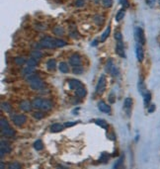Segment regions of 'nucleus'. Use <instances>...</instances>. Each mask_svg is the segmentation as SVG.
<instances>
[{
    "label": "nucleus",
    "mask_w": 160,
    "mask_h": 169,
    "mask_svg": "<svg viewBox=\"0 0 160 169\" xmlns=\"http://www.w3.org/2000/svg\"><path fill=\"white\" fill-rule=\"evenodd\" d=\"M26 80L29 82L31 89H33L34 91H41L43 88H45V82L42 78L39 75L35 74L34 72L31 74H28L25 76Z\"/></svg>",
    "instance_id": "f257e3e1"
},
{
    "label": "nucleus",
    "mask_w": 160,
    "mask_h": 169,
    "mask_svg": "<svg viewBox=\"0 0 160 169\" xmlns=\"http://www.w3.org/2000/svg\"><path fill=\"white\" fill-rule=\"evenodd\" d=\"M32 105H33V108L37 109V110L44 111V112L51 110L53 107V102L49 101V99H45V98H36L33 100Z\"/></svg>",
    "instance_id": "f03ea898"
},
{
    "label": "nucleus",
    "mask_w": 160,
    "mask_h": 169,
    "mask_svg": "<svg viewBox=\"0 0 160 169\" xmlns=\"http://www.w3.org/2000/svg\"><path fill=\"white\" fill-rule=\"evenodd\" d=\"M41 48L42 49H55L57 48V44H55V38L49 37V36H46L43 38L40 42Z\"/></svg>",
    "instance_id": "7ed1b4c3"
},
{
    "label": "nucleus",
    "mask_w": 160,
    "mask_h": 169,
    "mask_svg": "<svg viewBox=\"0 0 160 169\" xmlns=\"http://www.w3.org/2000/svg\"><path fill=\"white\" fill-rule=\"evenodd\" d=\"M11 120L15 126H17V127H22V126H24L26 124V122H27V117L23 114H15L11 116Z\"/></svg>",
    "instance_id": "20e7f679"
},
{
    "label": "nucleus",
    "mask_w": 160,
    "mask_h": 169,
    "mask_svg": "<svg viewBox=\"0 0 160 169\" xmlns=\"http://www.w3.org/2000/svg\"><path fill=\"white\" fill-rule=\"evenodd\" d=\"M106 85H107V79H106L105 75H101L100 79H99L98 83H97L96 86V93L98 95L103 94L106 90Z\"/></svg>",
    "instance_id": "39448f33"
},
{
    "label": "nucleus",
    "mask_w": 160,
    "mask_h": 169,
    "mask_svg": "<svg viewBox=\"0 0 160 169\" xmlns=\"http://www.w3.org/2000/svg\"><path fill=\"white\" fill-rule=\"evenodd\" d=\"M135 38L137 40V44L143 46L145 44V36H144L143 30L141 28H137L135 31Z\"/></svg>",
    "instance_id": "423d86ee"
},
{
    "label": "nucleus",
    "mask_w": 160,
    "mask_h": 169,
    "mask_svg": "<svg viewBox=\"0 0 160 169\" xmlns=\"http://www.w3.org/2000/svg\"><path fill=\"white\" fill-rule=\"evenodd\" d=\"M68 63H69V65H71L72 67L77 66V65H81V57H80V55L74 53V55H72L69 57Z\"/></svg>",
    "instance_id": "0eeeda50"
},
{
    "label": "nucleus",
    "mask_w": 160,
    "mask_h": 169,
    "mask_svg": "<svg viewBox=\"0 0 160 169\" xmlns=\"http://www.w3.org/2000/svg\"><path fill=\"white\" fill-rule=\"evenodd\" d=\"M81 86H83V84L79 80H77V79H69L68 80V87L71 90H76L77 88H79Z\"/></svg>",
    "instance_id": "6e6552de"
},
{
    "label": "nucleus",
    "mask_w": 160,
    "mask_h": 169,
    "mask_svg": "<svg viewBox=\"0 0 160 169\" xmlns=\"http://www.w3.org/2000/svg\"><path fill=\"white\" fill-rule=\"evenodd\" d=\"M11 146L7 142H4L3 140H1V158H3L4 153H10L11 152Z\"/></svg>",
    "instance_id": "1a4fd4ad"
},
{
    "label": "nucleus",
    "mask_w": 160,
    "mask_h": 169,
    "mask_svg": "<svg viewBox=\"0 0 160 169\" xmlns=\"http://www.w3.org/2000/svg\"><path fill=\"white\" fill-rule=\"evenodd\" d=\"M32 108H33V105L31 102H29L28 100H23L20 103V109L23 110L24 112H31Z\"/></svg>",
    "instance_id": "9d476101"
},
{
    "label": "nucleus",
    "mask_w": 160,
    "mask_h": 169,
    "mask_svg": "<svg viewBox=\"0 0 160 169\" xmlns=\"http://www.w3.org/2000/svg\"><path fill=\"white\" fill-rule=\"evenodd\" d=\"M98 108L99 110L101 111V112H104V113H107V114H111L112 110H111V107L109 106L106 102L104 101H100L98 103Z\"/></svg>",
    "instance_id": "9b49d317"
},
{
    "label": "nucleus",
    "mask_w": 160,
    "mask_h": 169,
    "mask_svg": "<svg viewBox=\"0 0 160 169\" xmlns=\"http://www.w3.org/2000/svg\"><path fill=\"white\" fill-rule=\"evenodd\" d=\"M116 52L121 57H126V55H125V51H124V43H123V41H118L117 46H116Z\"/></svg>",
    "instance_id": "f8f14e48"
},
{
    "label": "nucleus",
    "mask_w": 160,
    "mask_h": 169,
    "mask_svg": "<svg viewBox=\"0 0 160 169\" xmlns=\"http://www.w3.org/2000/svg\"><path fill=\"white\" fill-rule=\"evenodd\" d=\"M135 53H137V57L138 59V61H142L144 59V53L143 50H142L141 45L137 44V47H135Z\"/></svg>",
    "instance_id": "ddd939ff"
},
{
    "label": "nucleus",
    "mask_w": 160,
    "mask_h": 169,
    "mask_svg": "<svg viewBox=\"0 0 160 169\" xmlns=\"http://www.w3.org/2000/svg\"><path fill=\"white\" fill-rule=\"evenodd\" d=\"M1 134L2 136H5V138H13L15 136V130L11 127H9L7 129L1 130Z\"/></svg>",
    "instance_id": "4468645a"
},
{
    "label": "nucleus",
    "mask_w": 160,
    "mask_h": 169,
    "mask_svg": "<svg viewBox=\"0 0 160 169\" xmlns=\"http://www.w3.org/2000/svg\"><path fill=\"white\" fill-rule=\"evenodd\" d=\"M53 33L55 34V36H57V37H61V36H63L64 34H65V29L62 26H59V25H58V26L53 27Z\"/></svg>",
    "instance_id": "2eb2a0df"
},
{
    "label": "nucleus",
    "mask_w": 160,
    "mask_h": 169,
    "mask_svg": "<svg viewBox=\"0 0 160 169\" xmlns=\"http://www.w3.org/2000/svg\"><path fill=\"white\" fill-rule=\"evenodd\" d=\"M86 94H87V90H86L84 86L79 87V88H77L76 90H75V96H76L77 98H80V99L85 97Z\"/></svg>",
    "instance_id": "dca6fc26"
},
{
    "label": "nucleus",
    "mask_w": 160,
    "mask_h": 169,
    "mask_svg": "<svg viewBox=\"0 0 160 169\" xmlns=\"http://www.w3.org/2000/svg\"><path fill=\"white\" fill-rule=\"evenodd\" d=\"M131 106H133V99H131V97H127L124 101V107H125V110L127 111L129 115V112H131Z\"/></svg>",
    "instance_id": "f3484780"
},
{
    "label": "nucleus",
    "mask_w": 160,
    "mask_h": 169,
    "mask_svg": "<svg viewBox=\"0 0 160 169\" xmlns=\"http://www.w3.org/2000/svg\"><path fill=\"white\" fill-rule=\"evenodd\" d=\"M93 21H94L95 24L99 27L103 26L104 23H105V19H104V17L102 15H95L94 18H93Z\"/></svg>",
    "instance_id": "a211bd4d"
},
{
    "label": "nucleus",
    "mask_w": 160,
    "mask_h": 169,
    "mask_svg": "<svg viewBox=\"0 0 160 169\" xmlns=\"http://www.w3.org/2000/svg\"><path fill=\"white\" fill-rule=\"evenodd\" d=\"M58 69H59V71L62 72V73H68L69 72V66L66 63L62 61V63H60L59 65H58Z\"/></svg>",
    "instance_id": "6ab92c4d"
},
{
    "label": "nucleus",
    "mask_w": 160,
    "mask_h": 169,
    "mask_svg": "<svg viewBox=\"0 0 160 169\" xmlns=\"http://www.w3.org/2000/svg\"><path fill=\"white\" fill-rule=\"evenodd\" d=\"M43 57H44V53L41 52V51H39V50H34V51H32V52H31V57L37 59V61L41 59Z\"/></svg>",
    "instance_id": "aec40b11"
},
{
    "label": "nucleus",
    "mask_w": 160,
    "mask_h": 169,
    "mask_svg": "<svg viewBox=\"0 0 160 169\" xmlns=\"http://www.w3.org/2000/svg\"><path fill=\"white\" fill-rule=\"evenodd\" d=\"M26 63H27V59L23 57H17L14 59V63L17 66H23L24 65H26Z\"/></svg>",
    "instance_id": "412c9836"
},
{
    "label": "nucleus",
    "mask_w": 160,
    "mask_h": 169,
    "mask_svg": "<svg viewBox=\"0 0 160 169\" xmlns=\"http://www.w3.org/2000/svg\"><path fill=\"white\" fill-rule=\"evenodd\" d=\"M46 65H47V68L49 70H55V67H57V61H55V59H49V61H47V63H46Z\"/></svg>",
    "instance_id": "4be33fe9"
},
{
    "label": "nucleus",
    "mask_w": 160,
    "mask_h": 169,
    "mask_svg": "<svg viewBox=\"0 0 160 169\" xmlns=\"http://www.w3.org/2000/svg\"><path fill=\"white\" fill-rule=\"evenodd\" d=\"M110 33H111V26H108V28L105 30V32H104V33L102 34V36H101L100 42H101V43H104V42H105V41L107 40V38L109 37Z\"/></svg>",
    "instance_id": "5701e85b"
},
{
    "label": "nucleus",
    "mask_w": 160,
    "mask_h": 169,
    "mask_svg": "<svg viewBox=\"0 0 160 169\" xmlns=\"http://www.w3.org/2000/svg\"><path fill=\"white\" fill-rule=\"evenodd\" d=\"M64 128V126H62L61 124H53L51 127V132H58L60 130H62Z\"/></svg>",
    "instance_id": "b1692460"
},
{
    "label": "nucleus",
    "mask_w": 160,
    "mask_h": 169,
    "mask_svg": "<svg viewBox=\"0 0 160 169\" xmlns=\"http://www.w3.org/2000/svg\"><path fill=\"white\" fill-rule=\"evenodd\" d=\"M1 109L2 111H5L6 113H11L12 112V106L8 104L7 102H2L1 103Z\"/></svg>",
    "instance_id": "393cba45"
},
{
    "label": "nucleus",
    "mask_w": 160,
    "mask_h": 169,
    "mask_svg": "<svg viewBox=\"0 0 160 169\" xmlns=\"http://www.w3.org/2000/svg\"><path fill=\"white\" fill-rule=\"evenodd\" d=\"M125 15H126V10H125V8H124V9L119 10V12L116 15V21H117V22H120V21H122L123 19H124Z\"/></svg>",
    "instance_id": "a878e982"
},
{
    "label": "nucleus",
    "mask_w": 160,
    "mask_h": 169,
    "mask_svg": "<svg viewBox=\"0 0 160 169\" xmlns=\"http://www.w3.org/2000/svg\"><path fill=\"white\" fill-rule=\"evenodd\" d=\"M34 70H35V67H31V66H27V65H26L25 67H24L23 69H22V74L26 76V75H28V74L33 73Z\"/></svg>",
    "instance_id": "bb28decb"
},
{
    "label": "nucleus",
    "mask_w": 160,
    "mask_h": 169,
    "mask_svg": "<svg viewBox=\"0 0 160 169\" xmlns=\"http://www.w3.org/2000/svg\"><path fill=\"white\" fill-rule=\"evenodd\" d=\"M115 66L114 65V61H112V59H109V61H107V63H106V66H105V70H106V72H111V70H112V68H113Z\"/></svg>",
    "instance_id": "cd10ccee"
},
{
    "label": "nucleus",
    "mask_w": 160,
    "mask_h": 169,
    "mask_svg": "<svg viewBox=\"0 0 160 169\" xmlns=\"http://www.w3.org/2000/svg\"><path fill=\"white\" fill-rule=\"evenodd\" d=\"M0 127H1V130H4V129H7V128L10 127L9 123L7 122V120L5 119V118L2 117L1 120H0Z\"/></svg>",
    "instance_id": "c85d7f7f"
},
{
    "label": "nucleus",
    "mask_w": 160,
    "mask_h": 169,
    "mask_svg": "<svg viewBox=\"0 0 160 169\" xmlns=\"http://www.w3.org/2000/svg\"><path fill=\"white\" fill-rule=\"evenodd\" d=\"M37 65H38V61L37 59H33V57H31V59H27V63H26V65L27 66H31V67H36Z\"/></svg>",
    "instance_id": "c756f323"
},
{
    "label": "nucleus",
    "mask_w": 160,
    "mask_h": 169,
    "mask_svg": "<svg viewBox=\"0 0 160 169\" xmlns=\"http://www.w3.org/2000/svg\"><path fill=\"white\" fill-rule=\"evenodd\" d=\"M83 67H82L81 65H77V66H74V67L72 68V71L74 74H77V75H80V74L83 73Z\"/></svg>",
    "instance_id": "7c9ffc66"
},
{
    "label": "nucleus",
    "mask_w": 160,
    "mask_h": 169,
    "mask_svg": "<svg viewBox=\"0 0 160 169\" xmlns=\"http://www.w3.org/2000/svg\"><path fill=\"white\" fill-rule=\"evenodd\" d=\"M33 117L35 118L36 120H42L43 118L45 117V114H44V111H37V112L33 113Z\"/></svg>",
    "instance_id": "2f4dec72"
},
{
    "label": "nucleus",
    "mask_w": 160,
    "mask_h": 169,
    "mask_svg": "<svg viewBox=\"0 0 160 169\" xmlns=\"http://www.w3.org/2000/svg\"><path fill=\"white\" fill-rule=\"evenodd\" d=\"M34 147L37 150H42V149L44 148V143H43V142L41 140H38L34 143Z\"/></svg>",
    "instance_id": "473e14b6"
},
{
    "label": "nucleus",
    "mask_w": 160,
    "mask_h": 169,
    "mask_svg": "<svg viewBox=\"0 0 160 169\" xmlns=\"http://www.w3.org/2000/svg\"><path fill=\"white\" fill-rule=\"evenodd\" d=\"M101 4H102L103 7L110 8L113 5V0H101Z\"/></svg>",
    "instance_id": "72a5a7b5"
},
{
    "label": "nucleus",
    "mask_w": 160,
    "mask_h": 169,
    "mask_svg": "<svg viewBox=\"0 0 160 169\" xmlns=\"http://www.w3.org/2000/svg\"><path fill=\"white\" fill-rule=\"evenodd\" d=\"M55 44H57V48H62V47L66 46L67 43L61 39H55Z\"/></svg>",
    "instance_id": "f704fd0d"
},
{
    "label": "nucleus",
    "mask_w": 160,
    "mask_h": 169,
    "mask_svg": "<svg viewBox=\"0 0 160 169\" xmlns=\"http://www.w3.org/2000/svg\"><path fill=\"white\" fill-rule=\"evenodd\" d=\"M95 123H96L97 125L100 126L101 128H103V129H108V127H109V126H108V124L106 123L104 120H96V122H95Z\"/></svg>",
    "instance_id": "c9c22d12"
},
{
    "label": "nucleus",
    "mask_w": 160,
    "mask_h": 169,
    "mask_svg": "<svg viewBox=\"0 0 160 169\" xmlns=\"http://www.w3.org/2000/svg\"><path fill=\"white\" fill-rule=\"evenodd\" d=\"M46 25L44 24V23H37V24H35V29L38 30V31H44V30H46Z\"/></svg>",
    "instance_id": "e433bc0d"
},
{
    "label": "nucleus",
    "mask_w": 160,
    "mask_h": 169,
    "mask_svg": "<svg viewBox=\"0 0 160 169\" xmlns=\"http://www.w3.org/2000/svg\"><path fill=\"white\" fill-rule=\"evenodd\" d=\"M22 166H21L20 163H18V162H11V163L8 165V168L9 169H20Z\"/></svg>",
    "instance_id": "4c0bfd02"
},
{
    "label": "nucleus",
    "mask_w": 160,
    "mask_h": 169,
    "mask_svg": "<svg viewBox=\"0 0 160 169\" xmlns=\"http://www.w3.org/2000/svg\"><path fill=\"white\" fill-rule=\"evenodd\" d=\"M144 105L145 106H147V105L149 104V102H150V97H151V95H150V93L149 92H146L145 94H144Z\"/></svg>",
    "instance_id": "58836bf2"
},
{
    "label": "nucleus",
    "mask_w": 160,
    "mask_h": 169,
    "mask_svg": "<svg viewBox=\"0 0 160 169\" xmlns=\"http://www.w3.org/2000/svg\"><path fill=\"white\" fill-rule=\"evenodd\" d=\"M115 39H116L117 42H118V41H122L123 40V35H122V33H121L120 31L115 32Z\"/></svg>",
    "instance_id": "ea45409f"
},
{
    "label": "nucleus",
    "mask_w": 160,
    "mask_h": 169,
    "mask_svg": "<svg viewBox=\"0 0 160 169\" xmlns=\"http://www.w3.org/2000/svg\"><path fill=\"white\" fill-rule=\"evenodd\" d=\"M110 73L112 74V76H114V77H116V76L119 74V69H118V67H117V66L115 65L114 67L112 68V70H111V72H110Z\"/></svg>",
    "instance_id": "a19ab883"
},
{
    "label": "nucleus",
    "mask_w": 160,
    "mask_h": 169,
    "mask_svg": "<svg viewBox=\"0 0 160 169\" xmlns=\"http://www.w3.org/2000/svg\"><path fill=\"white\" fill-rule=\"evenodd\" d=\"M85 5V1L84 0H75V6L76 7H82Z\"/></svg>",
    "instance_id": "79ce46f5"
},
{
    "label": "nucleus",
    "mask_w": 160,
    "mask_h": 169,
    "mask_svg": "<svg viewBox=\"0 0 160 169\" xmlns=\"http://www.w3.org/2000/svg\"><path fill=\"white\" fill-rule=\"evenodd\" d=\"M109 101H110V103H111V104H114L115 102H116V99H115L114 93H111V94H110V96H109Z\"/></svg>",
    "instance_id": "37998d69"
},
{
    "label": "nucleus",
    "mask_w": 160,
    "mask_h": 169,
    "mask_svg": "<svg viewBox=\"0 0 160 169\" xmlns=\"http://www.w3.org/2000/svg\"><path fill=\"white\" fill-rule=\"evenodd\" d=\"M120 2H121V4H122V5L124 6L125 8H127V7H129V1H127V0H120Z\"/></svg>",
    "instance_id": "c03bdc74"
},
{
    "label": "nucleus",
    "mask_w": 160,
    "mask_h": 169,
    "mask_svg": "<svg viewBox=\"0 0 160 169\" xmlns=\"http://www.w3.org/2000/svg\"><path fill=\"white\" fill-rule=\"evenodd\" d=\"M123 160H124V156H122V157H121L120 159L118 160V162H117V164H115V166H114V167H115V168H118L119 166H120V164L123 162Z\"/></svg>",
    "instance_id": "a18cd8bd"
},
{
    "label": "nucleus",
    "mask_w": 160,
    "mask_h": 169,
    "mask_svg": "<svg viewBox=\"0 0 160 169\" xmlns=\"http://www.w3.org/2000/svg\"><path fill=\"white\" fill-rule=\"evenodd\" d=\"M145 1L149 6H153L155 3H156V0H145Z\"/></svg>",
    "instance_id": "49530a36"
},
{
    "label": "nucleus",
    "mask_w": 160,
    "mask_h": 169,
    "mask_svg": "<svg viewBox=\"0 0 160 169\" xmlns=\"http://www.w3.org/2000/svg\"><path fill=\"white\" fill-rule=\"evenodd\" d=\"M154 109H155V106H154V105H151V107L148 109V112H149V113H152L153 111H154Z\"/></svg>",
    "instance_id": "de8ad7c7"
},
{
    "label": "nucleus",
    "mask_w": 160,
    "mask_h": 169,
    "mask_svg": "<svg viewBox=\"0 0 160 169\" xmlns=\"http://www.w3.org/2000/svg\"><path fill=\"white\" fill-rule=\"evenodd\" d=\"M75 123H66L65 125H64V127H71V126H73Z\"/></svg>",
    "instance_id": "09e8293b"
},
{
    "label": "nucleus",
    "mask_w": 160,
    "mask_h": 169,
    "mask_svg": "<svg viewBox=\"0 0 160 169\" xmlns=\"http://www.w3.org/2000/svg\"><path fill=\"white\" fill-rule=\"evenodd\" d=\"M159 5H160V0H159Z\"/></svg>",
    "instance_id": "8fccbe9b"
}]
</instances>
